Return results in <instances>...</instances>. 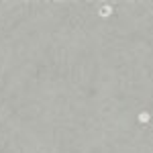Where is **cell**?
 Masks as SVG:
<instances>
[{"mask_svg":"<svg viewBox=\"0 0 153 153\" xmlns=\"http://www.w3.org/2000/svg\"><path fill=\"white\" fill-rule=\"evenodd\" d=\"M114 0H100V4H98V8H96V14H98V19L100 21H110L112 16H114Z\"/></svg>","mask_w":153,"mask_h":153,"instance_id":"obj_1","label":"cell"},{"mask_svg":"<svg viewBox=\"0 0 153 153\" xmlns=\"http://www.w3.org/2000/svg\"><path fill=\"white\" fill-rule=\"evenodd\" d=\"M151 118H153V110H149V108H143V110H139V112H137L135 120H137V125H139V127H149Z\"/></svg>","mask_w":153,"mask_h":153,"instance_id":"obj_2","label":"cell"},{"mask_svg":"<svg viewBox=\"0 0 153 153\" xmlns=\"http://www.w3.org/2000/svg\"><path fill=\"white\" fill-rule=\"evenodd\" d=\"M149 127H151V131H153V118H151V123H149Z\"/></svg>","mask_w":153,"mask_h":153,"instance_id":"obj_3","label":"cell"}]
</instances>
